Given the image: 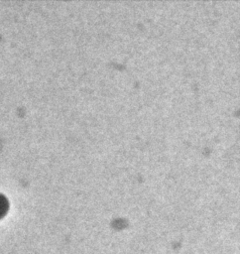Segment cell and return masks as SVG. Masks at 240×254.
Returning a JSON list of instances; mask_svg holds the SVG:
<instances>
[{"label":"cell","instance_id":"cell-1","mask_svg":"<svg viewBox=\"0 0 240 254\" xmlns=\"http://www.w3.org/2000/svg\"><path fill=\"white\" fill-rule=\"evenodd\" d=\"M9 208V201L7 199V197L0 193V218H2L8 211Z\"/></svg>","mask_w":240,"mask_h":254}]
</instances>
